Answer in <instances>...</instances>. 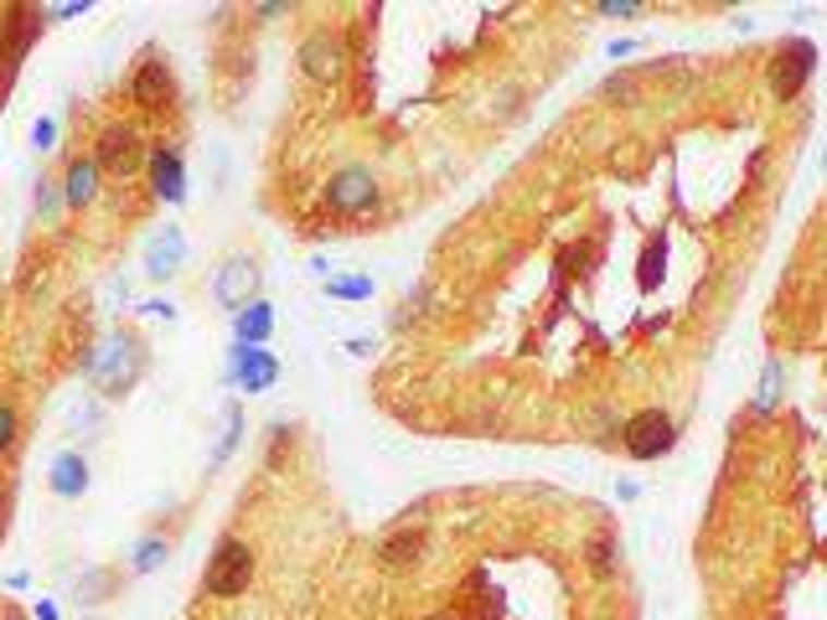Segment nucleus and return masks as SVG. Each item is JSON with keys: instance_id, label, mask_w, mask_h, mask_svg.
<instances>
[{"instance_id": "21", "label": "nucleus", "mask_w": 827, "mask_h": 620, "mask_svg": "<svg viewBox=\"0 0 827 620\" xmlns=\"http://www.w3.org/2000/svg\"><path fill=\"white\" fill-rule=\"evenodd\" d=\"M662 259H668V243H662V238H651L647 253H642V290H651V285L662 279Z\"/></svg>"}, {"instance_id": "14", "label": "nucleus", "mask_w": 827, "mask_h": 620, "mask_svg": "<svg viewBox=\"0 0 827 620\" xmlns=\"http://www.w3.org/2000/svg\"><path fill=\"white\" fill-rule=\"evenodd\" d=\"M419 553H424V527H398V533H388V538H383V548H377V563H383V569H409Z\"/></svg>"}, {"instance_id": "20", "label": "nucleus", "mask_w": 827, "mask_h": 620, "mask_svg": "<svg viewBox=\"0 0 827 620\" xmlns=\"http://www.w3.org/2000/svg\"><path fill=\"white\" fill-rule=\"evenodd\" d=\"M326 295H332V300H368V295H373V279H368V274H347V279H326Z\"/></svg>"}, {"instance_id": "15", "label": "nucleus", "mask_w": 827, "mask_h": 620, "mask_svg": "<svg viewBox=\"0 0 827 620\" xmlns=\"http://www.w3.org/2000/svg\"><path fill=\"white\" fill-rule=\"evenodd\" d=\"M52 491L68 497V502L88 491V461H83V450H62L58 461H52Z\"/></svg>"}, {"instance_id": "2", "label": "nucleus", "mask_w": 827, "mask_h": 620, "mask_svg": "<svg viewBox=\"0 0 827 620\" xmlns=\"http://www.w3.org/2000/svg\"><path fill=\"white\" fill-rule=\"evenodd\" d=\"M254 584V548L243 538H223L213 548V559H207V574H202V595H213V600H233V595H243Z\"/></svg>"}, {"instance_id": "32", "label": "nucleus", "mask_w": 827, "mask_h": 620, "mask_svg": "<svg viewBox=\"0 0 827 620\" xmlns=\"http://www.w3.org/2000/svg\"><path fill=\"white\" fill-rule=\"evenodd\" d=\"M823 171H827V155H823Z\"/></svg>"}, {"instance_id": "10", "label": "nucleus", "mask_w": 827, "mask_h": 620, "mask_svg": "<svg viewBox=\"0 0 827 620\" xmlns=\"http://www.w3.org/2000/svg\"><path fill=\"white\" fill-rule=\"evenodd\" d=\"M181 264H187V233L181 228L166 223L160 233L145 238V274H151V279H177Z\"/></svg>"}, {"instance_id": "8", "label": "nucleus", "mask_w": 827, "mask_h": 620, "mask_svg": "<svg viewBox=\"0 0 827 620\" xmlns=\"http://www.w3.org/2000/svg\"><path fill=\"white\" fill-rule=\"evenodd\" d=\"M812 68H817V47H812L807 37L787 41V47L776 52V62H770V88H776V98L802 94V83L812 78Z\"/></svg>"}, {"instance_id": "26", "label": "nucleus", "mask_w": 827, "mask_h": 620, "mask_svg": "<svg viewBox=\"0 0 827 620\" xmlns=\"http://www.w3.org/2000/svg\"><path fill=\"white\" fill-rule=\"evenodd\" d=\"M615 569V548H611V538H600L595 542V574H611Z\"/></svg>"}, {"instance_id": "5", "label": "nucleus", "mask_w": 827, "mask_h": 620, "mask_svg": "<svg viewBox=\"0 0 827 620\" xmlns=\"http://www.w3.org/2000/svg\"><path fill=\"white\" fill-rule=\"evenodd\" d=\"M213 300L228 306L233 315L243 306H254L259 300V259L254 253H228V259H223V270L213 274Z\"/></svg>"}, {"instance_id": "25", "label": "nucleus", "mask_w": 827, "mask_h": 620, "mask_svg": "<svg viewBox=\"0 0 827 620\" xmlns=\"http://www.w3.org/2000/svg\"><path fill=\"white\" fill-rule=\"evenodd\" d=\"M776 388H781V362H770V368H766V383H760V398H755V408L776 404Z\"/></svg>"}, {"instance_id": "24", "label": "nucleus", "mask_w": 827, "mask_h": 620, "mask_svg": "<svg viewBox=\"0 0 827 620\" xmlns=\"http://www.w3.org/2000/svg\"><path fill=\"white\" fill-rule=\"evenodd\" d=\"M52 140H58V119H37V124H32V151H37V155L58 151Z\"/></svg>"}, {"instance_id": "22", "label": "nucleus", "mask_w": 827, "mask_h": 620, "mask_svg": "<svg viewBox=\"0 0 827 620\" xmlns=\"http://www.w3.org/2000/svg\"><path fill=\"white\" fill-rule=\"evenodd\" d=\"M109 589H115V574H104V569H99V574H88V580L79 584V595H83V605H99L104 595H109Z\"/></svg>"}, {"instance_id": "30", "label": "nucleus", "mask_w": 827, "mask_h": 620, "mask_svg": "<svg viewBox=\"0 0 827 620\" xmlns=\"http://www.w3.org/2000/svg\"><path fill=\"white\" fill-rule=\"evenodd\" d=\"M37 620H58V605H52V600H37Z\"/></svg>"}, {"instance_id": "11", "label": "nucleus", "mask_w": 827, "mask_h": 620, "mask_svg": "<svg viewBox=\"0 0 827 620\" xmlns=\"http://www.w3.org/2000/svg\"><path fill=\"white\" fill-rule=\"evenodd\" d=\"M145 171H151V192H156L160 202H171V207H177L181 196H187V166H181L177 145H151Z\"/></svg>"}, {"instance_id": "13", "label": "nucleus", "mask_w": 827, "mask_h": 620, "mask_svg": "<svg viewBox=\"0 0 827 620\" xmlns=\"http://www.w3.org/2000/svg\"><path fill=\"white\" fill-rule=\"evenodd\" d=\"M99 160L94 155H79V160H68V176H62V196H68V207H94L99 202Z\"/></svg>"}, {"instance_id": "18", "label": "nucleus", "mask_w": 827, "mask_h": 620, "mask_svg": "<svg viewBox=\"0 0 827 620\" xmlns=\"http://www.w3.org/2000/svg\"><path fill=\"white\" fill-rule=\"evenodd\" d=\"M238 434H243V408L228 404V408H223V440H217V450H213V465H223L228 455H233Z\"/></svg>"}, {"instance_id": "28", "label": "nucleus", "mask_w": 827, "mask_h": 620, "mask_svg": "<svg viewBox=\"0 0 827 620\" xmlns=\"http://www.w3.org/2000/svg\"><path fill=\"white\" fill-rule=\"evenodd\" d=\"M254 16H290V0H264L254 5Z\"/></svg>"}, {"instance_id": "23", "label": "nucleus", "mask_w": 827, "mask_h": 620, "mask_svg": "<svg viewBox=\"0 0 827 620\" xmlns=\"http://www.w3.org/2000/svg\"><path fill=\"white\" fill-rule=\"evenodd\" d=\"M16 434H21V414H16V404H5V398H0V450L16 445Z\"/></svg>"}, {"instance_id": "29", "label": "nucleus", "mask_w": 827, "mask_h": 620, "mask_svg": "<svg viewBox=\"0 0 827 620\" xmlns=\"http://www.w3.org/2000/svg\"><path fill=\"white\" fill-rule=\"evenodd\" d=\"M145 315H166V321H171V315H177V306H171V300H151V306H145Z\"/></svg>"}, {"instance_id": "9", "label": "nucleus", "mask_w": 827, "mask_h": 620, "mask_svg": "<svg viewBox=\"0 0 827 620\" xmlns=\"http://www.w3.org/2000/svg\"><path fill=\"white\" fill-rule=\"evenodd\" d=\"M228 383H238L243 393H269V388L279 383L275 351L243 347V342H238V347H233V362H228Z\"/></svg>"}, {"instance_id": "27", "label": "nucleus", "mask_w": 827, "mask_h": 620, "mask_svg": "<svg viewBox=\"0 0 827 620\" xmlns=\"http://www.w3.org/2000/svg\"><path fill=\"white\" fill-rule=\"evenodd\" d=\"M595 11H600V16H636L642 5H636V0H600Z\"/></svg>"}, {"instance_id": "17", "label": "nucleus", "mask_w": 827, "mask_h": 620, "mask_svg": "<svg viewBox=\"0 0 827 620\" xmlns=\"http://www.w3.org/2000/svg\"><path fill=\"white\" fill-rule=\"evenodd\" d=\"M166 553H171V542L160 538V533H145V538L130 548V569H135V574H156L160 563H166Z\"/></svg>"}, {"instance_id": "1", "label": "nucleus", "mask_w": 827, "mask_h": 620, "mask_svg": "<svg viewBox=\"0 0 827 620\" xmlns=\"http://www.w3.org/2000/svg\"><path fill=\"white\" fill-rule=\"evenodd\" d=\"M83 372L99 383L104 398H119V393H130V388L140 383V372H145V342H140L135 331H115V336L83 362Z\"/></svg>"}, {"instance_id": "4", "label": "nucleus", "mask_w": 827, "mask_h": 620, "mask_svg": "<svg viewBox=\"0 0 827 620\" xmlns=\"http://www.w3.org/2000/svg\"><path fill=\"white\" fill-rule=\"evenodd\" d=\"M326 207L341 217H362L377 207V176L368 166H341L326 181Z\"/></svg>"}, {"instance_id": "6", "label": "nucleus", "mask_w": 827, "mask_h": 620, "mask_svg": "<svg viewBox=\"0 0 827 620\" xmlns=\"http://www.w3.org/2000/svg\"><path fill=\"white\" fill-rule=\"evenodd\" d=\"M621 440H626V450L636 455V461H657V455H668L672 450L678 429H672V414H662V408H642V414H631L626 419Z\"/></svg>"}, {"instance_id": "3", "label": "nucleus", "mask_w": 827, "mask_h": 620, "mask_svg": "<svg viewBox=\"0 0 827 620\" xmlns=\"http://www.w3.org/2000/svg\"><path fill=\"white\" fill-rule=\"evenodd\" d=\"M94 160H99L104 176H135L151 160V145L140 140L135 124H104L99 140H94Z\"/></svg>"}, {"instance_id": "19", "label": "nucleus", "mask_w": 827, "mask_h": 620, "mask_svg": "<svg viewBox=\"0 0 827 620\" xmlns=\"http://www.w3.org/2000/svg\"><path fill=\"white\" fill-rule=\"evenodd\" d=\"M62 207H68V196H62V181L41 176V187H37V217H41V223H58Z\"/></svg>"}, {"instance_id": "12", "label": "nucleus", "mask_w": 827, "mask_h": 620, "mask_svg": "<svg viewBox=\"0 0 827 620\" xmlns=\"http://www.w3.org/2000/svg\"><path fill=\"white\" fill-rule=\"evenodd\" d=\"M130 98H135L140 109H166L171 104V68L156 52H145L140 68L130 73Z\"/></svg>"}, {"instance_id": "7", "label": "nucleus", "mask_w": 827, "mask_h": 620, "mask_svg": "<svg viewBox=\"0 0 827 620\" xmlns=\"http://www.w3.org/2000/svg\"><path fill=\"white\" fill-rule=\"evenodd\" d=\"M296 62L311 83H336V78L347 73V41L332 37V32H311V37L300 41Z\"/></svg>"}, {"instance_id": "16", "label": "nucleus", "mask_w": 827, "mask_h": 620, "mask_svg": "<svg viewBox=\"0 0 827 620\" xmlns=\"http://www.w3.org/2000/svg\"><path fill=\"white\" fill-rule=\"evenodd\" d=\"M233 331L243 347H264L269 342V331H275V306L269 300H254V306H243L233 315Z\"/></svg>"}, {"instance_id": "31", "label": "nucleus", "mask_w": 827, "mask_h": 620, "mask_svg": "<svg viewBox=\"0 0 827 620\" xmlns=\"http://www.w3.org/2000/svg\"><path fill=\"white\" fill-rule=\"evenodd\" d=\"M0 620H21V616H16V610H5V616H0Z\"/></svg>"}]
</instances>
